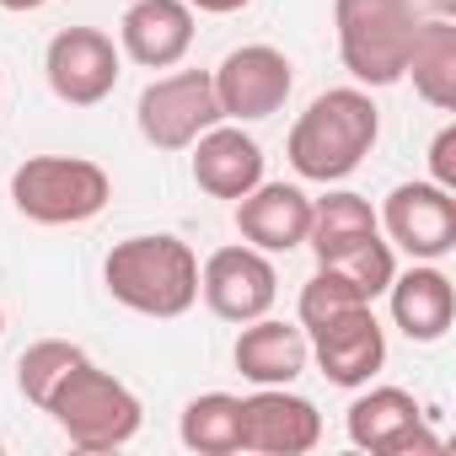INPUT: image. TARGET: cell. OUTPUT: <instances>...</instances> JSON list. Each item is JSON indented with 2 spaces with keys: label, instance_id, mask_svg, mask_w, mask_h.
I'll return each instance as SVG.
<instances>
[{
  "label": "cell",
  "instance_id": "10",
  "mask_svg": "<svg viewBox=\"0 0 456 456\" xmlns=\"http://www.w3.org/2000/svg\"><path fill=\"white\" fill-rule=\"evenodd\" d=\"M381 232L392 248H403L413 264H440L456 248V199L440 183H397L381 204Z\"/></svg>",
  "mask_w": 456,
  "mask_h": 456
},
{
  "label": "cell",
  "instance_id": "20",
  "mask_svg": "<svg viewBox=\"0 0 456 456\" xmlns=\"http://www.w3.org/2000/svg\"><path fill=\"white\" fill-rule=\"evenodd\" d=\"M376 232H381V220H376V209H370L365 193H354V188H333V193L312 199L306 248L317 253V264H328L333 253H344V248H354V242H365V237H376Z\"/></svg>",
  "mask_w": 456,
  "mask_h": 456
},
{
  "label": "cell",
  "instance_id": "14",
  "mask_svg": "<svg viewBox=\"0 0 456 456\" xmlns=\"http://www.w3.org/2000/svg\"><path fill=\"white\" fill-rule=\"evenodd\" d=\"M188 151H193V183L209 199H232L237 204L242 193H253L264 183V145L232 118H220L215 129H204Z\"/></svg>",
  "mask_w": 456,
  "mask_h": 456
},
{
  "label": "cell",
  "instance_id": "6",
  "mask_svg": "<svg viewBox=\"0 0 456 456\" xmlns=\"http://www.w3.org/2000/svg\"><path fill=\"white\" fill-rule=\"evenodd\" d=\"M225 113H220V97H215V81L209 70H172V76H156L140 102H134V124L140 134L156 145V151H188L204 129H215Z\"/></svg>",
  "mask_w": 456,
  "mask_h": 456
},
{
  "label": "cell",
  "instance_id": "17",
  "mask_svg": "<svg viewBox=\"0 0 456 456\" xmlns=\"http://www.w3.org/2000/svg\"><path fill=\"white\" fill-rule=\"evenodd\" d=\"M232 360H237L242 381H253V387H290L312 365V344H306L301 322H280L264 312V317L242 322Z\"/></svg>",
  "mask_w": 456,
  "mask_h": 456
},
{
  "label": "cell",
  "instance_id": "16",
  "mask_svg": "<svg viewBox=\"0 0 456 456\" xmlns=\"http://www.w3.org/2000/svg\"><path fill=\"white\" fill-rule=\"evenodd\" d=\"M306 225H312V199L296 183H258L253 193L237 199V232L258 253L306 248Z\"/></svg>",
  "mask_w": 456,
  "mask_h": 456
},
{
  "label": "cell",
  "instance_id": "2",
  "mask_svg": "<svg viewBox=\"0 0 456 456\" xmlns=\"http://www.w3.org/2000/svg\"><path fill=\"white\" fill-rule=\"evenodd\" d=\"M102 285L118 306L140 317H183L199 301V258L183 237H124L102 264Z\"/></svg>",
  "mask_w": 456,
  "mask_h": 456
},
{
  "label": "cell",
  "instance_id": "3",
  "mask_svg": "<svg viewBox=\"0 0 456 456\" xmlns=\"http://www.w3.org/2000/svg\"><path fill=\"white\" fill-rule=\"evenodd\" d=\"M44 413L60 424V435L76 451H118L140 435L145 408L140 397L102 365H92L86 354L54 381V392L44 397Z\"/></svg>",
  "mask_w": 456,
  "mask_h": 456
},
{
  "label": "cell",
  "instance_id": "1",
  "mask_svg": "<svg viewBox=\"0 0 456 456\" xmlns=\"http://www.w3.org/2000/svg\"><path fill=\"white\" fill-rule=\"evenodd\" d=\"M381 134V108L370 102L365 86H333L306 102V113L290 124L285 156L296 177L306 183H344L376 145Z\"/></svg>",
  "mask_w": 456,
  "mask_h": 456
},
{
  "label": "cell",
  "instance_id": "25",
  "mask_svg": "<svg viewBox=\"0 0 456 456\" xmlns=\"http://www.w3.org/2000/svg\"><path fill=\"white\" fill-rule=\"evenodd\" d=\"M193 12H209V17H232V12H242V6H253V0H188Z\"/></svg>",
  "mask_w": 456,
  "mask_h": 456
},
{
  "label": "cell",
  "instance_id": "8",
  "mask_svg": "<svg viewBox=\"0 0 456 456\" xmlns=\"http://www.w3.org/2000/svg\"><path fill=\"white\" fill-rule=\"evenodd\" d=\"M44 76H49V92L60 102L97 108L113 97V86L124 76V54L102 28H65L44 49Z\"/></svg>",
  "mask_w": 456,
  "mask_h": 456
},
{
  "label": "cell",
  "instance_id": "7",
  "mask_svg": "<svg viewBox=\"0 0 456 456\" xmlns=\"http://www.w3.org/2000/svg\"><path fill=\"white\" fill-rule=\"evenodd\" d=\"M209 81H215V97H220L225 118L232 124H258V118H269V113H280L290 102L296 65L274 44H242L209 70Z\"/></svg>",
  "mask_w": 456,
  "mask_h": 456
},
{
  "label": "cell",
  "instance_id": "9",
  "mask_svg": "<svg viewBox=\"0 0 456 456\" xmlns=\"http://www.w3.org/2000/svg\"><path fill=\"white\" fill-rule=\"evenodd\" d=\"M199 296L220 322H253L280 301V274L269 264V253L232 242V248H215L199 269Z\"/></svg>",
  "mask_w": 456,
  "mask_h": 456
},
{
  "label": "cell",
  "instance_id": "15",
  "mask_svg": "<svg viewBox=\"0 0 456 456\" xmlns=\"http://www.w3.org/2000/svg\"><path fill=\"white\" fill-rule=\"evenodd\" d=\"M193 49V6L188 0H134L118 22V54L145 70H172Z\"/></svg>",
  "mask_w": 456,
  "mask_h": 456
},
{
  "label": "cell",
  "instance_id": "29",
  "mask_svg": "<svg viewBox=\"0 0 456 456\" xmlns=\"http://www.w3.org/2000/svg\"><path fill=\"white\" fill-rule=\"evenodd\" d=\"M0 92H6V86H0Z\"/></svg>",
  "mask_w": 456,
  "mask_h": 456
},
{
  "label": "cell",
  "instance_id": "24",
  "mask_svg": "<svg viewBox=\"0 0 456 456\" xmlns=\"http://www.w3.org/2000/svg\"><path fill=\"white\" fill-rule=\"evenodd\" d=\"M429 183L456 193V124H445L435 134V145H429Z\"/></svg>",
  "mask_w": 456,
  "mask_h": 456
},
{
  "label": "cell",
  "instance_id": "27",
  "mask_svg": "<svg viewBox=\"0 0 456 456\" xmlns=\"http://www.w3.org/2000/svg\"><path fill=\"white\" fill-rule=\"evenodd\" d=\"M0 333H6V306H0Z\"/></svg>",
  "mask_w": 456,
  "mask_h": 456
},
{
  "label": "cell",
  "instance_id": "12",
  "mask_svg": "<svg viewBox=\"0 0 456 456\" xmlns=\"http://www.w3.org/2000/svg\"><path fill=\"white\" fill-rule=\"evenodd\" d=\"M306 344H312L317 370H322L333 387H370L376 370L387 365V328L376 322L370 301L338 312V317L322 322V328H312Z\"/></svg>",
  "mask_w": 456,
  "mask_h": 456
},
{
  "label": "cell",
  "instance_id": "22",
  "mask_svg": "<svg viewBox=\"0 0 456 456\" xmlns=\"http://www.w3.org/2000/svg\"><path fill=\"white\" fill-rule=\"evenodd\" d=\"M322 269H333V274L349 280L365 301H376V296H387V285H392V274H397V258H392V242H381V232H376V237H365V242L333 253Z\"/></svg>",
  "mask_w": 456,
  "mask_h": 456
},
{
  "label": "cell",
  "instance_id": "5",
  "mask_svg": "<svg viewBox=\"0 0 456 456\" xmlns=\"http://www.w3.org/2000/svg\"><path fill=\"white\" fill-rule=\"evenodd\" d=\"M113 177L86 156H28L12 172V204L33 225H86L108 209Z\"/></svg>",
  "mask_w": 456,
  "mask_h": 456
},
{
  "label": "cell",
  "instance_id": "23",
  "mask_svg": "<svg viewBox=\"0 0 456 456\" xmlns=\"http://www.w3.org/2000/svg\"><path fill=\"white\" fill-rule=\"evenodd\" d=\"M81 354H86V349H81V344H65V338H38V344H28L22 360H17V387H22V397H28L33 408H44V397L54 392V381H60Z\"/></svg>",
  "mask_w": 456,
  "mask_h": 456
},
{
  "label": "cell",
  "instance_id": "4",
  "mask_svg": "<svg viewBox=\"0 0 456 456\" xmlns=\"http://www.w3.org/2000/svg\"><path fill=\"white\" fill-rule=\"evenodd\" d=\"M419 6L413 0H333L338 60L354 86H397L408 70Z\"/></svg>",
  "mask_w": 456,
  "mask_h": 456
},
{
  "label": "cell",
  "instance_id": "18",
  "mask_svg": "<svg viewBox=\"0 0 456 456\" xmlns=\"http://www.w3.org/2000/svg\"><path fill=\"white\" fill-rule=\"evenodd\" d=\"M387 301H392V322H397L413 344H440V338L451 333L456 290H451L445 269H435V264H413L408 274H392Z\"/></svg>",
  "mask_w": 456,
  "mask_h": 456
},
{
  "label": "cell",
  "instance_id": "11",
  "mask_svg": "<svg viewBox=\"0 0 456 456\" xmlns=\"http://www.w3.org/2000/svg\"><path fill=\"white\" fill-rule=\"evenodd\" d=\"M349 440L370 456H408V451H440V435L424 429V408L403 387H370L349 403Z\"/></svg>",
  "mask_w": 456,
  "mask_h": 456
},
{
  "label": "cell",
  "instance_id": "28",
  "mask_svg": "<svg viewBox=\"0 0 456 456\" xmlns=\"http://www.w3.org/2000/svg\"><path fill=\"white\" fill-rule=\"evenodd\" d=\"M0 451H6V440H0Z\"/></svg>",
  "mask_w": 456,
  "mask_h": 456
},
{
  "label": "cell",
  "instance_id": "26",
  "mask_svg": "<svg viewBox=\"0 0 456 456\" xmlns=\"http://www.w3.org/2000/svg\"><path fill=\"white\" fill-rule=\"evenodd\" d=\"M6 12H38V6H49V0H0Z\"/></svg>",
  "mask_w": 456,
  "mask_h": 456
},
{
  "label": "cell",
  "instance_id": "19",
  "mask_svg": "<svg viewBox=\"0 0 456 456\" xmlns=\"http://www.w3.org/2000/svg\"><path fill=\"white\" fill-rule=\"evenodd\" d=\"M413 92L435 108V113H456V22L445 17H419L413 28V49H408V70Z\"/></svg>",
  "mask_w": 456,
  "mask_h": 456
},
{
  "label": "cell",
  "instance_id": "13",
  "mask_svg": "<svg viewBox=\"0 0 456 456\" xmlns=\"http://www.w3.org/2000/svg\"><path fill=\"white\" fill-rule=\"evenodd\" d=\"M322 440V413L290 387H258L242 397V451L258 456H306Z\"/></svg>",
  "mask_w": 456,
  "mask_h": 456
},
{
  "label": "cell",
  "instance_id": "21",
  "mask_svg": "<svg viewBox=\"0 0 456 456\" xmlns=\"http://www.w3.org/2000/svg\"><path fill=\"white\" fill-rule=\"evenodd\" d=\"M177 435L199 456H232V451H242V397H232V392H204V397H193L183 408Z\"/></svg>",
  "mask_w": 456,
  "mask_h": 456
}]
</instances>
